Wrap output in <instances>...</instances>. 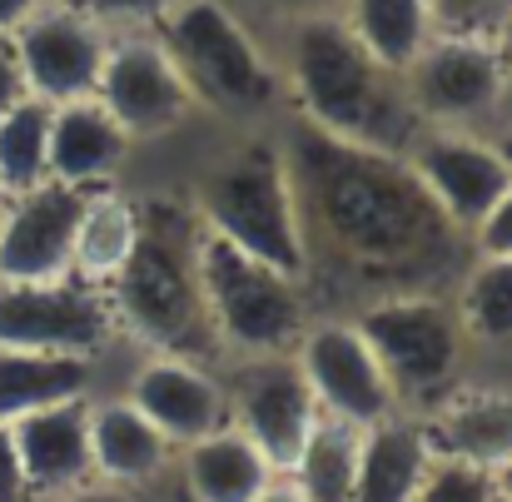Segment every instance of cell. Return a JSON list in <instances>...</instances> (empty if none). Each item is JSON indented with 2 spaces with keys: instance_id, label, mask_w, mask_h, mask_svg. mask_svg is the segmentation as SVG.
<instances>
[{
  "instance_id": "6da1fadb",
  "label": "cell",
  "mask_w": 512,
  "mask_h": 502,
  "mask_svg": "<svg viewBox=\"0 0 512 502\" xmlns=\"http://www.w3.org/2000/svg\"><path fill=\"white\" fill-rule=\"evenodd\" d=\"M279 140L299 194L304 284L319 314H348L383 294L453 289L473 254L468 234L443 219L403 155L348 145L294 120H279Z\"/></svg>"
},
{
  "instance_id": "3957f363",
  "label": "cell",
  "mask_w": 512,
  "mask_h": 502,
  "mask_svg": "<svg viewBox=\"0 0 512 502\" xmlns=\"http://www.w3.org/2000/svg\"><path fill=\"white\" fill-rule=\"evenodd\" d=\"M199 224L184 194H145L140 199V239L125 269L105 284L110 314L120 338L140 343L145 353H174L209 368H224L219 338L209 329L199 264H194Z\"/></svg>"
},
{
  "instance_id": "ffe728a7",
  "label": "cell",
  "mask_w": 512,
  "mask_h": 502,
  "mask_svg": "<svg viewBox=\"0 0 512 502\" xmlns=\"http://www.w3.org/2000/svg\"><path fill=\"white\" fill-rule=\"evenodd\" d=\"M85 428H90V473L100 483L140 493L174 463V443L125 393H110V398L90 393Z\"/></svg>"
},
{
  "instance_id": "83f0119b",
  "label": "cell",
  "mask_w": 512,
  "mask_h": 502,
  "mask_svg": "<svg viewBox=\"0 0 512 502\" xmlns=\"http://www.w3.org/2000/svg\"><path fill=\"white\" fill-rule=\"evenodd\" d=\"M50 179V105L25 95L0 115V194H25Z\"/></svg>"
},
{
  "instance_id": "277c9868",
  "label": "cell",
  "mask_w": 512,
  "mask_h": 502,
  "mask_svg": "<svg viewBox=\"0 0 512 502\" xmlns=\"http://www.w3.org/2000/svg\"><path fill=\"white\" fill-rule=\"evenodd\" d=\"M184 204L204 234L304 279V224L279 125H249L219 140L189 174Z\"/></svg>"
},
{
  "instance_id": "603a6c76",
  "label": "cell",
  "mask_w": 512,
  "mask_h": 502,
  "mask_svg": "<svg viewBox=\"0 0 512 502\" xmlns=\"http://www.w3.org/2000/svg\"><path fill=\"white\" fill-rule=\"evenodd\" d=\"M135 239H140V199L125 184L85 189L80 219H75V244H70V279L105 289L125 269Z\"/></svg>"
},
{
  "instance_id": "d6a6232c",
  "label": "cell",
  "mask_w": 512,
  "mask_h": 502,
  "mask_svg": "<svg viewBox=\"0 0 512 502\" xmlns=\"http://www.w3.org/2000/svg\"><path fill=\"white\" fill-rule=\"evenodd\" d=\"M0 502H35L25 468H20V453H15V438H10V423H0Z\"/></svg>"
},
{
  "instance_id": "484cf974",
  "label": "cell",
  "mask_w": 512,
  "mask_h": 502,
  "mask_svg": "<svg viewBox=\"0 0 512 502\" xmlns=\"http://www.w3.org/2000/svg\"><path fill=\"white\" fill-rule=\"evenodd\" d=\"M448 299L473 348H512V259L468 254Z\"/></svg>"
},
{
  "instance_id": "4316f807",
  "label": "cell",
  "mask_w": 512,
  "mask_h": 502,
  "mask_svg": "<svg viewBox=\"0 0 512 502\" xmlns=\"http://www.w3.org/2000/svg\"><path fill=\"white\" fill-rule=\"evenodd\" d=\"M358 443H363V428L339 423V418H319L314 433H309V443H304L299 458L289 463L284 483L304 502H353Z\"/></svg>"
},
{
  "instance_id": "5b68a950",
  "label": "cell",
  "mask_w": 512,
  "mask_h": 502,
  "mask_svg": "<svg viewBox=\"0 0 512 502\" xmlns=\"http://www.w3.org/2000/svg\"><path fill=\"white\" fill-rule=\"evenodd\" d=\"M150 30L189 85L199 115H214L234 130L284 120L274 40L239 0H174Z\"/></svg>"
},
{
  "instance_id": "30bf717a",
  "label": "cell",
  "mask_w": 512,
  "mask_h": 502,
  "mask_svg": "<svg viewBox=\"0 0 512 502\" xmlns=\"http://www.w3.org/2000/svg\"><path fill=\"white\" fill-rule=\"evenodd\" d=\"M224 373V398H229V423L279 468L299 458L309 443L319 413V398L299 368L294 353H264V358H234L219 368Z\"/></svg>"
},
{
  "instance_id": "e0dca14e",
  "label": "cell",
  "mask_w": 512,
  "mask_h": 502,
  "mask_svg": "<svg viewBox=\"0 0 512 502\" xmlns=\"http://www.w3.org/2000/svg\"><path fill=\"white\" fill-rule=\"evenodd\" d=\"M85 408H90V393L85 398H60V403H45L25 418L10 423V438H15V453H20V468H25V483H30V498H60L80 483H90V428H85Z\"/></svg>"
},
{
  "instance_id": "f1b7e54d",
  "label": "cell",
  "mask_w": 512,
  "mask_h": 502,
  "mask_svg": "<svg viewBox=\"0 0 512 502\" xmlns=\"http://www.w3.org/2000/svg\"><path fill=\"white\" fill-rule=\"evenodd\" d=\"M493 473L458 463V458H433L423 488L413 493V502H493Z\"/></svg>"
},
{
  "instance_id": "52a82bcc",
  "label": "cell",
  "mask_w": 512,
  "mask_h": 502,
  "mask_svg": "<svg viewBox=\"0 0 512 502\" xmlns=\"http://www.w3.org/2000/svg\"><path fill=\"white\" fill-rule=\"evenodd\" d=\"M348 319L358 324V334L378 353L383 373L393 378L403 413H423L463 383V363L473 343L463 334L448 294H433V289L383 294V299L353 304Z\"/></svg>"
},
{
  "instance_id": "4dcf8cb0",
  "label": "cell",
  "mask_w": 512,
  "mask_h": 502,
  "mask_svg": "<svg viewBox=\"0 0 512 502\" xmlns=\"http://www.w3.org/2000/svg\"><path fill=\"white\" fill-rule=\"evenodd\" d=\"M55 5H65V10H75V15L105 25V30H145L174 0H55Z\"/></svg>"
},
{
  "instance_id": "9c48e42d",
  "label": "cell",
  "mask_w": 512,
  "mask_h": 502,
  "mask_svg": "<svg viewBox=\"0 0 512 502\" xmlns=\"http://www.w3.org/2000/svg\"><path fill=\"white\" fill-rule=\"evenodd\" d=\"M95 100L120 120V130L135 145H160L184 135L199 120V105L189 95V85L179 80L174 60L165 45L155 40V30H115L100 80H95Z\"/></svg>"
},
{
  "instance_id": "f546056e",
  "label": "cell",
  "mask_w": 512,
  "mask_h": 502,
  "mask_svg": "<svg viewBox=\"0 0 512 502\" xmlns=\"http://www.w3.org/2000/svg\"><path fill=\"white\" fill-rule=\"evenodd\" d=\"M428 10L443 35H483V40H498L512 20V0H428Z\"/></svg>"
},
{
  "instance_id": "7c38bea8",
  "label": "cell",
  "mask_w": 512,
  "mask_h": 502,
  "mask_svg": "<svg viewBox=\"0 0 512 502\" xmlns=\"http://www.w3.org/2000/svg\"><path fill=\"white\" fill-rule=\"evenodd\" d=\"M120 338L105 289L80 279H0V343L30 353H75L100 358Z\"/></svg>"
},
{
  "instance_id": "74e56055",
  "label": "cell",
  "mask_w": 512,
  "mask_h": 502,
  "mask_svg": "<svg viewBox=\"0 0 512 502\" xmlns=\"http://www.w3.org/2000/svg\"><path fill=\"white\" fill-rule=\"evenodd\" d=\"M493 145H498V155L512 165V110L498 120V125H493Z\"/></svg>"
},
{
  "instance_id": "cb8c5ba5",
  "label": "cell",
  "mask_w": 512,
  "mask_h": 502,
  "mask_svg": "<svg viewBox=\"0 0 512 502\" xmlns=\"http://www.w3.org/2000/svg\"><path fill=\"white\" fill-rule=\"evenodd\" d=\"M95 378H100V358L30 353L0 343V423H15L60 398H85L95 393Z\"/></svg>"
},
{
  "instance_id": "8992f818",
  "label": "cell",
  "mask_w": 512,
  "mask_h": 502,
  "mask_svg": "<svg viewBox=\"0 0 512 502\" xmlns=\"http://www.w3.org/2000/svg\"><path fill=\"white\" fill-rule=\"evenodd\" d=\"M199 264V294L209 329L219 338L224 363L234 358H264V353H294L299 334L319 314L309 284L289 269H274L244 249H234L219 234L194 239Z\"/></svg>"
},
{
  "instance_id": "44dd1931",
  "label": "cell",
  "mask_w": 512,
  "mask_h": 502,
  "mask_svg": "<svg viewBox=\"0 0 512 502\" xmlns=\"http://www.w3.org/2000/svg\"><path fill=\"white\" fill-rule=\"evenodd\" d=\"M174 463L189 502H259L284 478L234 423L174 448Z\"/></svg>"
},
{
  "instance_id": "9a60e30c",
  "label": "cell",
  "mask_w": 512,
  "mask_h": 502,
  "mask_svg": "<svg viewBox=\"0 0 512 502\" xmlns=\"http://www.w3.org/2000/svg\"><path fill=\"white\" fill-rule=\"evenodd\" d=\"M80 199H85V189H70L55 179H45L25 194H0V279H10V284L70 279Z\"/></svg>"
},
{
  "instance_id": "d6986e66",
  "label": "cell",
  "mask_w": 512,
  "mask_h": 502,
  "mask_svg": "<svg viewBox=\"0 0 512 502\" xmlns=\"http://www.w3.org/2000/svg\"><path fill=\"white\" fill-rule=\"evenodd\" d=\"M433 458H458L473 468H498L512 453V388L458 383L433 408L418 413Z\"/></svg>"
},
{
  "instance_id": "60d3db41",
  "label": "cell",
  "mask_w": 512,
  "mask_h": 502,
  "mask_svg": "<svg viewBox=\"0 0 512 502\" xmlns=\"http://www.w3.org/2000/svg\"><path fill=\"white\" fill-rule=\"evenodd\" d=\"M498 45H503V60H508V80H512V20H508V30L498 35Z\"/></svg>"
},
{
  "instance_id": "4fadbf2b",
  "label": "cell",
  "mask_w": 512,
  "mask_h": 502,
  "mask_svg": "<svg viewBox=\"0 0 512 502\" xmlns=\"http://www.w3.org/2000/svg\"><path fill=\"white\" fill-rule=\"evenodd\" d=\"M403 160H408L418 184L428 189V199L443 209V219L458 234H473V224L503 199V189L512 184V165L498 155L493 135H483V130L418 125Z\"/></svg>"
},
{
  "instance_id": "5bb4252c",
  "label": "cell",
  "mask_w": 512,
  "mask_h": 502,
  "mask_svg": "<svg viewBox=\"0 0 512 502\" xmlns=\"http://www.w3.org/2000/svg\"><path fill=\"white\" fill-rule=\"evenodd\" d=\"M110 35L115 30H105V25H95V20L55 5V0L45 10H35L10 35L15 60H20V75H25V95H35L45 105H65V100L95 95V80H100Z\"/></svg>"
},
{
  "instance_id": "d4e9b609",
  "label": "cell",
  "mask_w": 512,
  "mask_h": 502,
  "mask_svg": "<svg viewBox=\"0 0 512 502\" xmlns=\"http://www.w3.org/2000/svg\"><path fill=\"white\" fill-rule=\"evenodd\" d=\"M343 30L393 75H403L423 45L438 35L428 0H343L339 5Z\"/></svg>"
},
{
  "instance_id": "b9f144b4",
  "label": "cell",
  "mask_w": 512,
  "mask_h": 502,
  "mask_svg": "<svg viewBox=\"0 0 512 502\" xmlns=\"http://www.w3.org/2000/svg\"><path fill=\"white\" fill-rule=\"evenodd\" d=\"M493 488H498V483H493ZM493 502H512V498H503V493H493Z\"/></svg>"
},
{
  "instance_id": "ac0fdd59",
  "label": "cell",
  "mask_w": 512,
  "mask_h": 502,
  "mask_svg": "<svg viewBox=\"0 0 512 502\" xmlns=\"http://www.w3.org/2000/svg\"><path fill=\"white\" fill-rule=\"evenodd\" d=\"M130 155H135V140L95 95L50 105V179L55 184H70V189L120 184Z\"/></svg>"
},
{
  "instance_id": "8d00e7d4",
  "label": "cell",
  "mask_w": 512,
  "mask_h": 502,
  "mask_svg": "<svg viewBox=\"0 0 512 502\" xmlns=\"http://www.w3.org/2000/svg\"><path fill=\"white\" fill-rule=\"evenodd\" d=\"M50 0H0V35H15L35 10H45Z\"/></svg>"
},
{
  "instance_id": "1f68e13d",
  "label": "cell",
  "mask_w": 512,
  "mask_h": 502,
  "mask_svg": "<svg viewBox=\"0 0 512 502\" xmlns=\"http://www.w3.org/2000/svg\"><path fill=\"white\" fill-rule=\"evenodd\" d=\"M468 249L473 254H488V259H512V184L503 189V199L473 224Z\"/></svg>"
},
{
  "instance_id": "7402d4cb",
  "label": "cell",
  "mask_w": 512,
  "mask_h": 502,
  "mask_svg": "<svg viewBox=\"0 0 512 502\" xmlns=\"http://www.w3.org/2000/svg\"><path fill=\"white\" fill-rule=\"evenodd\" d=\"M428 468H433V448H428L418 413H393L363 428L353 502H413Z\"/></svg>"
},
{
  "instance_id": "836d02e7",
  "label": "cell",
  "mask_w": 512,
  "mask_h": 502,
  "mask_svg": "<svg viewBox=\"0 0 512 502\" xmlns=\"http://www.w3.org/2000/svg\"><path fill=\"white\" fill-rule=\"evenodd\" d=\"M339 5L343 0H254V10L269 20V30L284 20H304V15H339Z\"/></svg>"
},
{
  "instance_id": "e575fe53",
  "label": "cell",
  "mask_w": 512,
  "mask_h": 502,
  "mask_svg": "<svg viewBox=\"0 0 512 502\" xmlns=\"http://www.w3.org/2000/svg\"><path fill=\"white\" fill-rule=\"evenodd\" d=\"M20 100H25V75H20V60H15L10 35H0V115L10 105H20Z\"/></svg>"
},
{
  "instance_id": "8fae6325",
  "label": "cell",
  "mask_w": 512,
  "mask_h": 502,
  "mask_svg": "<svg viewBox=\"0 0 512 502\" xmlns=\"http://www.w3.org/2000/svg\"><path fill=\"white\" fill-rule=\"evenodd\" d=\"M294 358L319 398L324 418H339L353 428H373L393 413H403V398L393 378L383 373L378 353L348 314H314L309 329L294 343Z\"/></svg>"
},
{
  "instance_id": "ba28073f",
  "label": "cell",
  "mask_w": 512,
  "mask_h": 502,
  "mask_svg": "<svg viewBox=\"0 0 512 502\" xmlns=\"http://www.w3.org/2000/svg\"><path fill=\"white\" fill-rule=\"evenodd\" d=\"M403 95L418 115V125L443 130H483L512 110L508 60L498 40L483 35H433L423 55L403 70Z\"/></svg>"
},
{
  "instance_id": "d590c367",
  "label": "cell",
  "mask_w": 512,
  "mask_h": 502,
  "mask_svg": "<svg viewBox=\"0 0 512 502\" xmlns=\"http://www.w3.org/2000/svg\"><path fill=\"white\" fill-rule=\"evenodd\" d=\"M45 502H140L130 488H115V483H100V478H90V483H80V488H70V493H60V498H45Z\"/></svg>"
},
{
  "instance_id": "ab89813d",
  "label": "cell",
  "mask_w": 512,
  "mask_h": 502,
  "mask_svg": "<svg viewBox=\"0 0 512 502\" xmlns=\"http://www.w3.org/2000/svg\"><path fill=\"white\" fill-rule=\"evenodd\" d=\"M259 502H304V498H299V493H294V488H289V483L279 478V483H274V488H269V493H264Z\"/></svg>"
},
{
  "instance_id": "7a4b0ae2",
  "label": "cell",
  "mask_w": 512,
  "mask_h": 502,
  "mask_svg": "<svg viewBox=\"0 0 512 502\" xmlns=\"http://www.w3.org/2000/svg\"><path fill=\"white\" fill-rule=\"evenodd\" d=\"M284 75V120L309 125L348 145L403 155L418 135V115L403 95V75L383 70L339 15H304L269 30Z\"/></svg>"
},
{
  "instance_id": "2e32d148",
  "label": "cell",
  "mask_w": 512,
  "mask_h": 502,
  "mask_svg": "<svg viewBox=\"0 0 512 502\" xmlns=\"http://www.w3.org/2000/svg\"><path fill=\"white\" fill-rule=\"evenodd\" d=\"M174 448L214 433L229 423V398H224V373L194 358H174V353H145L125 388H120Z\"/></svg>"
},
{
  "instance_id": "f35d334b",
  "label": "cell",
  "mask_w": 512,
  "mask_h": 502,
  "mask_svg": "<svg viewBox=\"0 0 512 502\" xmlns=\"http://www.w3.org/2000/svg\"><path fill=\"white\" fill-rule=\"evenodd\" d=\"M493 483H498V493H503V498H512V453L493 468Z\"/></svg>"
}]
</instances>
